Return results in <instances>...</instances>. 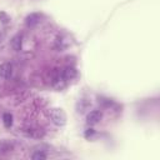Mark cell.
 <instances>
[{
  "mask_svg": "<svg viewBox=\"0 0 160 160\" xmlns=\"http://www.w3.org/2000/svg\"><path fill=\"white\" fill-rule=\"evenodd\" d=\"M94 134V129H88V131L85 132V138H89V136H91Z\"/></svg>",
  "mask_w": 160,
  "mask_h": 160,
  "instance_id": "cell-9",
  "label": "cell"
},
{
  "mask_svg": "<svg viewBox=\"0 0 160 160\" xmlns=\"http://www.w3.org/2000/svg\"><path fill=\"white\" fill-rule=\"evenodd\" d=\"M2 122L5 128H10L12 125V115L10 112H5L2 115Z\"/></svg>",
  "mask_w": 160,
  "mask_h": 160,
  "instance_id": "cell-7",
  "label": "cell"
},
{
  "mask_svg": "<svg viewBox=\"0 0 160 160\" xmlns=\"http://www.w3.org/2000/svg\"><path fill=\"white\" fill-rule=\"evenodd\" d=\"M40 18H41V15H40L39 12H32V14L28 15V16H26V25H28V26H34V25H36V24L40 21Z\"/></svg>",
  "mask_w": 160,
  "mask_h": 160,
  "instance_id": "cell-4",
  "label": "cell"
},
{
  "mask_svg": "<svg viewBox=\"0 0 160 160\" xmlns=\"http://www.w3.org/2000/svg\"><path fill=\"white\" fill-rule=\"evenodd\" d=\"M11 48L14 50H16V51L20 50V48H21V38L19 35H16V36L12 38V40H11Z\"/></svg>",
  "mask_w": 160,
  "mask_h": 160,
  "instance_id": "cell-6",
  "label": "cell"
},
{
  "mask_svg": "<svg viewBox=\"0 0 160 160\" xmlns=\"http://www.w3.org/2000/svg\"><path fill=\"white\" fill-rule=\"evenodd\" d=\"M12 75V65L9 62H4L0 65V78L1 79H10Z\"/></svg>",
  "mask_w": 160,
  "mask_h": 160,
  "instance_id": "cell-3",
  "label": "cell"
},
{
  "mask_svg": "<svg viewBox=\"0 0 160 160\" xmlns=\"http://www.w3.org/2000/svg\"><path fill=\"white\" fill-rule=\"evenodd\" d=\"M78 75L76 70L74 68H66L64 71H62V79L65 81H69V80H72L75 76Z\"/></svg>",
  "mask_w": 160,
  "mask_h": 160,
  "instance_id": "cell-5",
  "label": "cell"
},
{
  "mask_svg": "<svg viewBox=\"0 0 160 160\" xmlns=\"http://www.w3.org/2000/svg\"><path fill=\"white\" fill-rule=\"evenodd\" d=\"M101 118H102V112L100 110H91L86 115V122L89 125H95L101 120Z\"/></svg>",
  "mask_w": 160,
  "mask_h": 160,
  "instance_id": "cell-2",
  "label": "cell"
},
{
  "mask_svg": "<svg viewBox=\"0 0 160 160\" xmlns=\"http://www.w3.org/2000/svg\"><path fill=\"white\" fill-rule=\"evenodd\" d=\"M31 159H34V160H45L46 159V154L42 152V151H36V152H34L31 155Z\"/></svg>",
  "mask_w": 160,
  "mask_h": 160,
  "instance_id": "cell-8",
  "label": "cell"
},
{
  "mask_svg": "<svg viewBox=\"0 0 160 160\" xmlns=\"http://www.w3.org/2000/svg\"><path fill=\"white\" fill-rule=\"evenodd\" d=\"M49 115H50L51 121H52L55 125H58V126H64V125L66 124V114H65V111H64L62 109L54 108V109L50 110Z\"/></svg>",
  "mask_w": 160,
  "mask_h": 160,
  "instance_id": "cell-1",
  "label": "cell"
}]
</instances>
